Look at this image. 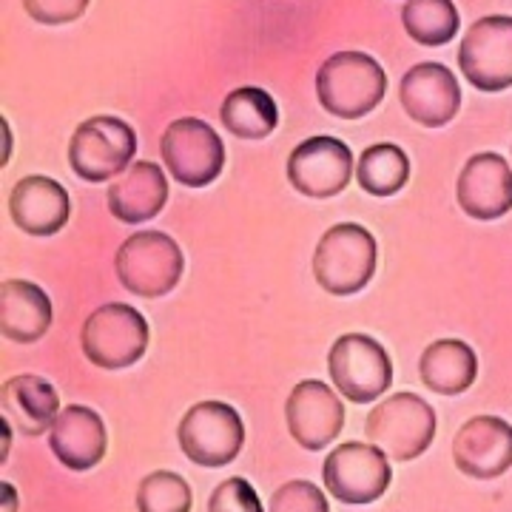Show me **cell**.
Returning <instances> with one entry per match:
<instances>
[{
	"instance_id": "6da1fadb",
	"label": "cell",
	"mask_w": 512,
	"mask_h": 512,
	"mask_svg": "<svg viewBox=\"0 0 512 512\" xmlns=\"http://www.w3.org/2000/svg\"><path fill=\"white\" fill-rule=\"evenodd\" d=\"M387 94V74L365 52H336L316 72L319 106L339 120H359L376 109Z\"/></svg>"
},
{
	"instance_id": "7a4b0ae2",
	"label": "cell",
	"mask_w": 512,
	"mask_h": 512,
	"mask_svg": "<svg viewBox=\"0 0 512 512\" xmlns=\"http://www.w3.org/2000/svg\"><path fill=\"white\" fill-rule=\"evenodd\" d=\"M376 274V237L359 222L328 228L313 251V276L322 291L353 296L365 291Z\"/></svg>"
},
{
	"instance_id": "3957f363",
	"label": "cell",
	"mask_w": 512,
	"mask_h": 512,
	"mask_svg": "<svg viewBox=\"0 0 512 512\" xmlns=\"http://www.w3.org/2000/svg\"><path fill=\"white\" fill-rule=\"evenodd\" d=\"M114 271L128 293L143 299H160L174 291L183 279V248L163 231H140L117 248Z\"/></svg>"
},
{
	"instance_id": "277c9868",
	"label": "cell",
	"mask_w": 512,
	"mask_h": 512,
	"mask_svg": "<svg viewBox=\"0 0 512 512\" xmlns=\"http://www.w3.org/2000/svg\"><path fill=\"white\" fill-rule=\"evenodd\" d=\"M365 436L390 461H416L436 439V410L416 393H393L370 410Z\"/></svg>"
},
{
	"instance_id": "5b68a950",
	"label": "cell",
	"mask_w": 512,
	"mask_h": 512,
	"mask_svg": "<svg viewBox=\"0 0 512 512\" xmlns=\"http://www.w3.org/2000/svg\"><path fill=\"white\" fill-rule=\"evenodd\" d=\"M80 345L94 367L126 370L146 356V316L123 302H106L86 316L83 330H80Z\"/></svg>"
},
{
	"instance_id": "8992f818",
	"label": "cell",
	"mask_w": 512,
	"mask_h": 512,
	"mask_svg": "<svg viewBox=\"0 0 512 512\" xmlns=\"http://www.w3.org/2000/svg\"><path fill=\"white\" fill-rule=\"evenodd\" d=\"M137 154V134L126 120L97 114L74 128L69 143V165L86 183L117 180Z\"/></svg>"
},
{
	"instance_id": "52a82bcc",
	"label": "cell",
	"mask_w": 512,
	"mask_h": 512,
	"mask_svg": "<svg viewBox=\"0 0 512 512\" xmlns=\"http://www.w3.org/2000/svg\"><path fill=\"white\" fill-rule=\"evenodd\" d=\"M160 151L168 174L185 188H205L225 168V143L200 117H180L168 123Z\"/></svg>"
},
{
	"instance_id": "ba28073f",
	"label": "cell",
	"mask_w": 512,
	"mask_h": 512,
	"mask_svg": "<svg viewBox=\"0 0 512 512\" xmlns=\"http://www.w3.org/2000/svg\"><path fill=\"white\" fill-rule=\"evenodd\" d=\"M330 379L336 390L356 404L376 402L393 384V362L387 350L365 333H345L328 353Z\"/></svg>"
},
{
	"instance_id": "9c48e42d",
	"label": "cell",
	"mask_w": 512,
	"mask_h": 512,
	"mask_svg": "<svg viewBox=\"0 0 512 512\" xmlns=\"http://www.w3.org/2000/svg\"><path fill=\"white\" fill-rule=\"evenodd\" d=\"M177 441L188 461L200 467H225L245 444V424L231 404L200 402L188 407L177 427Z\"/></svg>"
},
{
	"instance_id": "30bf717a",
	"label": "cell",
	"mask_w": 512,
	"mask_h": 512,
	"mask_svg": "<svg viewBox=\"0 0 512 512\" xmlns=\"http://www.w3.org/2000/svg\"><path fill=\"white\" fill-rule=\"evenodd\" d=\"M322 478L333 498L350 507H365L387 493L393 470L382 447L367 441H348L325 458Z\"/></svg>"
},
{
	"instance_id": "8fae6325",
	"label": "cell",
	"mask_w": 512,
	"mask_h": 512,
	"mask_svg": "<svg viewBox=\"0 0 512 512\" xmlns=\"http://www.w3.org/2000/svg\"><path fill=\"white\" fill-rule=\"evenodd\" d=\"M458 69L478 92L512 89V18H478L458 46Z\"/></svg>"
},
{
	"instance_id": "7c38bea8",
	"label": "cell",
	"mask_w": 512,
	"mask_h": 512,
	"mask_svg": "<svg viewBox=\"0 0 512 512\" xmlns=\"http://www.w3.org/2000/svg\"><path fill=\"white\" fill-rule=\"evenodd\" d=\"M353 151L348 143L319 134L293 148L288 157V183L311 200H328L342 194L353 180Z\"/></svg>"
},
{
	"instance_id": "4fadbf2b",
	"label": "cell",
	"mask_w": 512,
	"mask_h": 512,
	"mask_svg": "<svg viewBox=\"0 0 512 512\" xmlns=\"http://www.w3.org/2000/svg\"><path fill=\"white\" fill-rule=\"evenodd\" d=\"M345 416L348 413L339 393H333L328 384L319 379H305L296 384L285 402L291 439L311 453L325 450L342 436Z\"/></svg>"
},
{
	"instance_id": "5bb4252c",
	"label": "cell",
	"mask_w": 512,
	"mask_h": 512,
	"mask_svg": "<svg viewBox=\"0 0 512 512\" xmlns=\"http://www.w3.org/2000/svg\"><path fill=\"white\" fill-rule=\"evenodd\" d=\"M458 208L481 222L501 220L512 211V168L510 163L495 154V151H481L473 154L456 185Z\"/></svg>"
},
{
	"instance_id": "9a60e30c",
	"label": "cell",
	"mask_w": 512,
	"mask_h": 512,
	"mask_svg": "<svg viewBox=\"0 0 512 512\" xmlns=\"http://www.w3.org/2000/svg\"><path fill=\"white\" fill-rule=\"evenodd\" d=\"M402 109L424 128H444L461 109V86L456 74L441 63H416L402 77Z\"/></svg>"
},
{
	"instance_id": "2e32d148",
	"label": "cell",
	"mask_w": 512,
	"mask_h": 512,
	"mask_svg": "<svg viewBox=\"0 0 512 512\" xmlns=\"http://www.w3.org/2000/svg\"><path fill=\"white\" fill-rule=\"evenodd\" d=\"M453 461L464 476L490 481L512 467V427L498 416L464 421L453 439Z\"/></svg>"
},
{
	"instance_id": "e0dca14e",
	"label": "cell",
	"mask_w": 512,
	"mask_h": 512,
	"mask_svg": "<svg viewBox=\"0 0 512 512\" xmlns=\"http://www.w3.org/2000/svg\"><path fill=\"white\" fill-rule=\"evenodd\" d=\"M49 447L63 467L74 473H86L106 456L109 433L97 410L86 404H69L60 410L49 430Z\"/></svg>"
},
{
	"instance_id": "ac0fdd59",
	"label": "cell",
	"mask_w": 512,
	"mask_h": 512,
	"mask_svg": "<svg viewBox=\"0 0 512 512\" xmlns=\"http://www.w3.org/2000/svg\"><path fill=\"white\" fill-rule=\"evenodd\" d=\"M9 214L23 234L29 237H55L72 217V197L63 185L32 174L15 183L9 194Z\"/></svg>"
},
{
	"instance_id": "d6986e66",
	"label": "cell",
	"mask_w": 512,
	"mask_h": 512,
	"mask_svg": "<svg viewBox=\"0 0 512 512\" xmlns=\"http://www.w3.org/2000/svg\"><path fill=\"white\" fill-rule=\"evenodd\" d=\"M0 407H3V419L15 427V433L26 439H37L46 430H52V424L60 416V396L55 384H49L43 376L23 373L3 382Z\"/></svg>"
},
{
	"instance_id": "ffe728a7",
	"label": "cell",
	"mask_w": 512,
	"mask_h": 512,
	"mask_svg": "<svg viewBox=\"0 0 512 512\" xmlns=\"http://www.w3.org/2000/svg\"><path fill=\"white\" fill-rule=\"evenodd\" d=\"M165 202H168V180L163 168L151 160L131 163L109 188L111 217L126 225L154 220L165 208Z\"/></svg>"
},
{
	"instance_id": "44dd1931",
	"label": "cell",
	"mask_w": 512,
	"mask_h": 512,
	"mask_svg": "<svg viewBox=\"0 0 512 512\" xmlns=\"http://www.w3.org/2000/svg\"><path fill=\"white\" fill-rule=\"evenodd\" d=\"M52 328V299L29 279L0 285V333L18 345H32Z\"/></svg>"
},
{
	"instance_id": "7402d4cb",
	"label": "cell",
	"mask_w": 512,
	"mask_h": 512,
	"mask_svg": "<svg viewBox=\"0 0 512 512\" xmlns=\"http://www.w3.org/2000/svg\"><path fill=\"white\" fill-rule=\"evenodd\" d=\"M419 373L424 387L441 396L467 393L478 376V356L461 339H439L424 348L419 359Z\"/></svg>"
},
{
	"instance_id": "603a6c76",
	"label": "cell",
	"mask_w": 512,
	"mask_h": 512,
	"mask_svg": "<svg viewBox=\"0 0 512 512\" xmlns=\"http://www.w3.org/2000/svg\"><path fill=\"white\" fill-rule=\"evenodd\" d=\"M220 120L239 140H265L279 126V109L265 89L242 86L222 100Z\"/></svg>"
},
{
	"instance_id": "cb8c5ba5",
	"label": "cell",
	"mask_w": 512,
	"mask_h": 512,
	"mask_svg": "<svg viewBox=\"0 0 512 512\" xmlns=\"http://www.w3.org/2000/svg\"><path fill=\"white\" fill-rule=\"evenodd\" d=\"M356 180L370 197H393L410 180V160L396 143H376L362 151Z\"/></svg>"
},
{
	"instance_id": "d4e9b609",
	"label": "cell",
	"mask_w": 512,
	"mask_h": 512,
	"mask_svg": "<svg viewBox=\"0 0 512 512\" xmlns=\"http://www.w3.org/2000/svg\"><path fill=\"white\" fill-rule=\"evenodd\" d=\"M404 32L419 46H444L461 29L453 0H407L402 6Z\"/></svg>"
},
{
	"instance_id": "484cf974",
	"label": "cell",
	"mask_w": 512,
	"mask_h": 512,
	"mask_svg": "<svg viewBox=\"0 0 512 512\" xmlns=\"http://www.w3.org/2000/svg\"><path fill=\"white\" fill-rule=\"evenodd\" d=\"M137 512H191L194 495L183 476L171 470H157L137 487Z\"/></svg>"
},
{
	"instance_id": "4316f807",
	"label": "cell",
	"mask_w": 512,
	"mask_h": 512,
	"mask_svg": "<svg viewBox=\"0 0 512 512\" xmlns=\"http://www.w3.org/2000/svg\"><path fill=\"white\" fill-rule=\"evenodd\" d=\"M268 512H330L325 493L311 481H288L271 495Z\"/></svg>"
},
{
	"instance_id": "83f0119b",
	"label": "cell",
	"mask_w": 512,
	"mask_h": 512,
	"mask_svg": "<svg viewBox=\"0 0 512 512\" xmlns=\"http://www.w3.org/2000/svg\"><path fill=\"white\" fill-rule=\"evenodd\" d=\"M208 512H265L256 490L245 478H228L208 498Z\"/></svg>"
},
{
	"instance_id": "f1b7e54d",
	"label": "cell",
	"mask_w": 512,
	"mask_h": 512,
	"mask_svg": "<svg viewBox=\"0 0 512 512\" xmlns=\"http://www.w3.org/2000/svg\"><path fill=\"white\" fill-rule=\"evenodd\" d=\"M23 12L43 26H63L83 18L92 0H20Z\"/></svg>"
},
{
	"instance_id": "f546056e",
	"label": "cell",
	"mask_w": 512,
	"mask_h": 512,
	"mask_svg": "<svg viewBox=\"0 0 512 512\" xmlns=\"http://www.w3.org/2000/svg\"><path fill=\"white\" fill-rule=\"evenodd\" d=\"M3 495H6V504H3V512H18V493L9 481H3Z\"/></svg>"
}]
</instances>
